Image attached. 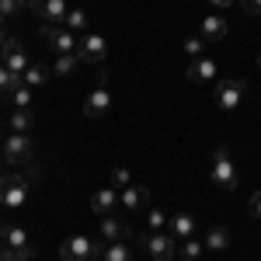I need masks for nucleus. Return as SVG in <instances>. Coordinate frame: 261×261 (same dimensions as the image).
Segmentation results:
<instances>
[{"label":"nucleus","mask_w":261,"mask_h":261,"mask_svg":"<svg viewBox=\"0 0 261 261\" xmlns=\"http://www.w3.org/2000/svg\"><path fill=\"white\" fill-rule=\"evenodd\" d=\"M247 98V81H220L216 84V105H220L223 112H233V108H241V101Z\"/></svg>","instance_id":"nucleus-9"},{"label":"nucleus","mask_w":261,"mask_h":261,"mask_svg":"<svg viewBox=\"0 0 261 261\" xmlns=\"http://www.w3.org/2000/svg\"><path fill=\"white\" fill-rule=\"evenodd\" d=\"M42 39L49 42L60 56H66V53H77V45H81V39L66 28V24H42Z\"/></svg>","instance_id":"nucleus-7"},{"label":"nucleus","mask_w":261,"mask_h":261,"mask_svg":"<svg viewBox=\"0 0 261 261\" xmlns=\"http://www.w3.org/2000/svg\"><path fill=\"white\" fill-rule=\"evenodd\" d=\"M63 24H66L70 32H87V11H84V7H70Z\"/></svg>","instance_id":"nucleus-25"},{"label":"nucleus","mask_w":261,"mask_h":261,"mask_svg":"<svg viewBox=\"0 0 261 261\" xmlns=\"http://www.w3.org/2000/svg\"><path fill=\"white\" fill-rule=\"evenodd\" d=\"M202 244H205L209 251H226V247L233 244V237H230V230H226V226H209Z\"/></svg>","instance_id":"nucleus-19"},{"label":"nucleus","mask_w":261,"mask_h":261,"mask_svg":"<svg viewBox=\"0 0 261 261\" xmlns=\"http://www.w3.org/2000/svg\"><path fill=\"white\" fill-rule=\"evenodd\" d=\"M24 11V0H0V24H7V18H14Z\"/></svg>","instance_id":"nucleus-28"},{"label":"nucleus","mask_w":261,"mask_h":261,"mask_svg":"<svg viewBox=\"0 0 261 261\" xmlns=\"http://www.w3.org/2000/svg\"><path fill=\"white\" fill-rule=\"evenodd\" d=\"M226 28H230V24H226V18H223V14H205L199 35L205 42H223V39H226Z\"/></svg>","instance_id":"nucleus-16"},{"label":"nucleus","mask_w":261,"mask_h":261,"mask_svg":"<svg viewBox=\"0 0 261 261\" xmlns=\"http://www.w3.org/2000/svg\"><path fill=\"white\" fill-rule=\"evenodd\" d=\"M202 251H205V244L195 241V237H185V241H178V258H185V261H199Z\"/></svg>","instance_id":"nucleus-21"},{"label":"nucleus","mask_w":261,"mask_h":261,"mask_svg":"<svg viewBox=\"0 0 261 261\" xmlns=\"http://www.w3.org/2000/svg\"><path fill=\"white\" fill-rule=\"evenodd\" d=\"M108 105H112V91H108V73H101L98 84H94V91L87 94V101H84V115H87V119H101V115L108 112Z\"/></svg>","instance_id":"nucleus-8"},{"label":"nucleus","mask_w":261,"mask_h":261,"mask_svg":"<svg viewBox=\"0 0 261 261\" xmlns=\"http://www.w3.org/2000/svg\"><path fill=\"white\" fill-rule=\"evenodd\" d=\"M119 205L125 213H143V209H150V188H146V185H129V188H122Z\"/></svg>","instance_id":"nucleus-13"},{"label":"nucleus","mask_w":261,"mask_h":261,"mask_svg":"<svg viewBox=\"0 0 261 261\" xmlns=\"http://www.w3.org/2000/svg\"><path fill=\"white\" fill-rule=\"evenodd\" d=\"M32 125H35L32 108H14L11 112V133H32Z\"/></svg>","instance_id":"nucleus-20"},{"label":"nucleus","mask_w":261,"mask_h":261,"mask_svg":"<svg viewBox=\"0 0 261 261\" xmlns=\"http://www.w3.org/2000/svg\"><path fill=\"white\" fill-rule=\"evenodd\" d=\"M28 7L35 11V18L45 24H63L66 21V0H28Z\"/></svg>","instance_id":"nucleus-12"},{"label":"nucleus","mask_w":261,"mask_h":261,"mask_svg":"<svg viewBox=\"0 0 261 261\" xmlns=\"http://www.w3.org/2000/svg\"><path fill=\"white\" fill-rule=\"evenodd\" d=\"M101 261H133V254H129L125 244H108V247L101 251Z\"/></svg>","instance_id":"nucleus-26"},{"label":"nucleus","mask_w":261,"mask_h":261,"mask_svg":"<svg viewBox=\"0 0 261 261\" xmlns=\"http://www.w3.org/2000/svg\"><path fill=\"white\" fill-rule=\"evenodd\" d=\"M77 66H81V56H77V53H66V56H56V63H53V73H56V77H70Z\"/></svg>","instance_id":"nucleus-22"},{"label":"nucleus","mask_w":261,"mask_h":261,"mask_svg":"<svg viewBox=\"0 0 261 261\" xmlns=\"http://www.w3.org/2000/svg\"><path fill=\"white\" fill-rule=\"evenodd\" d=\"M146 220H150V230H164V226H167V216H164L161 209H150Z\"/></svg>","instance_id":"nucleus-31"},{"label":"nucleus","mask_w":261,"mask_h":261,"mask_svg":"<svg viewBox=\"0 0 261 261\" xmlns=\"http://www.w3.org/2000/svg\"><path fill=\"white\" fill-rule=\"evenodd\" d=\"M94 254H101V247L94 241H87L84 233H77V237H66V241L60 244V258L63 261H91Z\"/></svg>","instance_id":"nucleus-6"},{"label":"nucleus","mask_w":261,"mask_h":261,"mask_svg":"<svg viewBox=\"0 0 261 261\" xmlns=\"http://www.w3.org/2000/svg\"><path fill=\"white\" fill-rule=\"evenodd\" d=\"M0 241H4V247L18 261H32V254H35L28 233H24V226H18V223H4V226H0Z\"/></svg>","instance_id":"nucleus-2"},{"label":"nucleus","mask_w":261,"mask_h":261,"mask_svg":"<svg viewBox=\"0 0 261 261\" xmlns=\"http://www.w3.org/2000/svg\"><path fill=\"white\" fill-rule=\"evenodd\" d=\"M209 178H213V185L223 188V192H233V188H237V167H233V153H230L226 146H220V150L213 153Z\"/></svg>","instance_id":"nucleus-1"},{"label":"nucleus","mask_w":261,"mask_h":261,"mask_svg":"<svg viewBox=\"0 0 261 261\" xmlns=\"http://www.w3.org/2000/svg\"><path fill=\"white\" fill-rule=\"evenodd\" d=\"M247 209H251V216H258V220H261V192H254V195H251Z\"/></svg>","instance_id":"nucleus-33"},{"label":"nucleus","mask_w":261,"mask_h":261,"mask_svg":"<svg viewBox=\"0 0 261 261\" xmlns=\"http://www.w3.org/2000/svg\"><path fill=\"white\" fill-rule=\"evenodd\" d=\"M167 233L174 241H185V237H195V216L188 213H178V216H167Z\"/></svg>","instance_id":"nucleus-17"},{"label":"nucleus","mask_w":261,"mask_h":261,"mask_svg":"<svg viewBox=\"0 0 261 261\" xmlns=\"http://www.w3.org/2000/svg\"><path fill=\"white\" fill-rule=\"evenodd\" d=\"M28 202V178L24 174H4L0 178V205L21 209Z\"/></svg>","instance_id":"nucleus-3"},{"label":"nucleus","mask_w":261,"mask_h":261,"mask_svg":"<svg viewBox=\"0 0 261 261\" xmlns=\"http://www.w3.org/2000/svg\"><path fill=\"white\" fill-rule=\"evenodd\" d=\"M0 157H4V143H0Z\"/></svg>","instance_id":"nucleus-36"},{"label":"nucleus","mask_w":261,"mask_h":261,"mask_svg":"<svg viewBox=\"0 0 261 261\" xmlns=\"http://www.w3.org/2000/svg\"><path fill=\"white\" fill-rule=\"evenodd\" d=\"M32 157H35V143L28 133H11L4 140V161L7 164H28Z\"/></svg>","instance_id":"nucleus-5"},{"label":"nucleus","mask_w":261,"mask_h":261,"mask_svg":"<svg viewBox=\"0 0 261 261\" xmlns=\"http://www.w3.org/2000/svg\"><path fill=\"white\" fill-rule=\"evenodd\" d=\"M188 81H192V84H209V81H216V60H209V56L192 60V66H188Z\"/></svg>","instance_id":"nucleus-18"},{"label":"nucleus","mask_w":261,"mask_h":261,"mask_svg":"<svg viewBox=\"0 0 261 261\" xmlns=\"http://www.w3.org/2000/svg\"><path fill=\"white\" fill-rule=\"evenodd\" d=\"M0 63L11 70V73H24L32 63H28V53H24V45H21L18 39H7L4 45H0Z\"/></svg>","instance_id":"nucleus-11"},{"label":"nucleus","mask_w":261,"mask_h":261,"mask_svg":"<svg viewBox=\"0 0 261 261\" xmlns=\"http://www.w3.org/2000/svg\"><path fill=\"white\" fill-rule=\"evenodd\" d=\"M143 247H146V254L153 261H174V254H178V241H174L167 230L146 233V237H143Z\"/></svg>","instance_id":"nucleus-4"},{"label":"nucleus","mask_w":261,"mask_h":261,"mask_svg":"<svg viewBox=\"0 0 261 261\" xmlns=\"http://www.w3.org/2000/svg\"><path fill=\"white\" fill-rule=\"evenodd\" d=\"M0 178H4V174H0Z\"/></svg>","instance_id":"nucleus-40"},{"label":"nucleus","mask_w":261,"mask_h":261,"mask_svg":"<svg viewBox=\"0 0 261 261\" xmlns=\"http://www.w3.org/2000/svg\"><path fill=\"white\" fill-rule=\"evenodd\" d=\"M45 81H49V70H45V66H35V63L21 73V84H24V87H32V91H35V87H42Z\"/></svg>","instance_id":"nucleus-23"},{"label":"nucleus","mask_w":261,"mask_h":261,"mask_svg":"<svg viewBox=\"0 0 261 261\" xmlns=\"http://www.w3.org/2000/svg\"><path fill=\"white\" fill-rule=\"evenodd\" d=\"M91 209H94V216H108V213H115L119 209V192L108 185V188H98L94 195H91Z\"/></svg>","instance_id":"nucleus-15"},{"label":"nucleus","mask_w":261,"mask_h":261,"mask_svg":"<svg viewBox=\"0 0 261 261\" xmlns=\"http://www.w3.org/2000/svg\"><path fill=\"white\" fill-rule=\"evenodd\" d=\"M241 7L251 14V18H261V0H241Z\"/></svg>","instance_id":"nucleus-32"},{"label":"nucleus","mask_w":261,"mask_h":261,"mask_svg":"<svg viewBox=\"0 0 261 261\" xmlns=\"http://www.w3.org/2000/svg\"><path fill=\"white\" fill-rule=\"evenodd\" d=\"M258 66H261V53H258Z\"/></svg>","instance_id":"nucleus-37"},{"label":"nucleus","mask_w":261,"mask_h":261,"mask_svg":"<svg viewBox=\"0 0 261 261\" xmlns=\"http://www.w3.org/2000/svg\"><path fill=\"white\" fill-rule=\"evenodd\" d=\"M101 237L108 244H125L133 237V230H129V223L115 216V213H108V216H101Z\"/></svg>","instance_id":"nucleus-14"},{"label":"nucleus","mask_w":261,"mask_h":261,"mask_svg":"<svg viewBox=\"0 0 261 261\" xmlns=\"http://www.w3.org/2000/svg\"><path fill=\"white\" fill-rule=\"evenodd\" d=\"M185 53H188L192 60H202V56H205V39H202V35H192V39H185Z\"/></svg>","instance_id":"nucleus-29"},{"label":"nucleus","mask_w":261,"mask_h":261,"mask_svg":"<svg viewBox=\"0 0 261 261\" xmlns=\"http://www.w3.org/2000/svg\"><path fill=\"white\" fill-rule=\"evenodd\" d=\"M129 185H133V174L125 167H115L112 171V188H129Z\"/></svg>","instance_id":"nucleus-30"},{"label":"nucleus","mask_w":261,"mask_h":261,"mask_svg":"<svg viewBox=\"0 0 261 261\" xmlns=\"http://www.w3.org/2000/svg\"><path fill=\"white\" fill-rule=\"evenodd\" d=\"M18 87H21V73H11V70L0 63V94L11 98V91H18Z\"/></svg>","instance_id":"nucleus-24"},{"label":"nucleus","mask_w":261,"mask_h":261,"mask_svg":"<svg viewBox=\"0 0 261 261\" xmlns=\"http://www.w3.org/2000/svg\"><path fill=\"white\" fill-rule=\"evenodd\" d=\"M0 247H4V241H0Z\"/></svg>","instance_id":"nucleus-38"},{"label":"nucleus","mask_w":261,"mask_h":261,"mask_svg":"<svg viewBox=\"0 0 261 261\" xmlns=\"http://www.w3.org/2000/svg\"><path fill=\"white\" fill-rule=\"evenodd\" d=\"M32 101H35V91L24 87V84H21L18 91H11V105H18V108H32Z\"/></svg>","instance_id":"nucleus-27"},{"label":"nucleus","mask_w":261,"mask_h":261,"mask_svg":"<svg viewBox=\"0 0 261 261\" xmlns=\"http://www.w3.org/2000/svg\"><path fill=\"white\" fill-rule=\"evenodd\" d=\"M77 56H81V63H105V56H108V42H105V35H98V32H84L81 45H77Z\"/></svg>","instance_id":"nucleus-10"},{"label":"nucleus","mask_w":261,"mask_h":261,"mask_svg":"<svg viewBox=\"0 0 261 261\" xmlns=\"http://www.w3.org/2000/svg\"><path fill=\"white\" fill-rule=\"evenodd\" d=\"M209 4H213L216 11H226V7H233V0H209Z\"/></svg>","instance_id":"nucleus-34"},{"label":"nucleus","mask_w":261,"mask_h":261,"mask_svg":"<svg viewBox=\"0 0 261 261\" xmlns=\"http://www.w3.org/2000/svg\"><path fill=\"white\" fill-rule=\"evenodd\" d=\"M4 42H7V39H4V24H0V45H4Z\"/></svg>","instance_id":"nucleus-35"},{"label":"nucleus","mask_w":261,"mask_h":261,"mask_svg":"<svg viewBox=\"0 0 261 261\" xmlns=\"http://www.w3.org/2000/svg\"><path fill=\"white\" fill-rule=\"evenodd\" d=\"M178 261H185V258H178Z\"/></svg>","instance_id":"nucleus-39"}]
</instances>
